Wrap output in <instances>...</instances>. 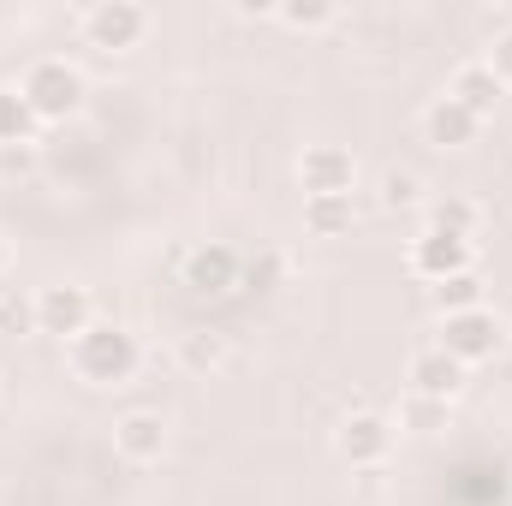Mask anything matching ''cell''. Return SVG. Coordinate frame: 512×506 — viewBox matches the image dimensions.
<instances>
[{
    "label": "cell",
    "mask_w": 512,
    "mask_h": 506,
    "mask_svg": "<svg viewBox=\"0 0 512 506\" xmlns=\"http://www.w3.org/2000/svg\"><path fill=\"white\" fill-rule=\"evenodd\" d=\"M36 114L18 90H0V143H36Z\"/></svg>",
    "instance_id": "e0dca14e"
},
{
    "label": "cell",
    "mask_w": 512,
    "mask_h": 506,
    "mask_svg": "<svg viewBox=\"0 0 512 506\" xmlns=\"http://www.w3.org/2000/svg\"><path fill=\"white\" fill-rule=\"evenodd\" d=\"M358 221L352 197H304V233L310 239H346Z\"/></svg>",
    "instance_id": "9a60e30c"
},
{
    "label": "cell",
    "mask_w": 512,
    "mask_h": 506,
    "mask_svg": "<svg viewBox=\"0 0 512 506\" xmlns=\"http://www.w3.org/2000/svg\"><path fill=\"white\" fill-rule=\"evenodd\" d=\"M185 286L197 292V298H227V292H239V280H245V256L233 251V245H197V251L185 256Z\"/></svg>",
    "instance_id": "ba28073f"
},
{
    "label": "cell",
    "mask_w": 512,
    "mask_h": 506,
    "mask_svg": "<svg viewBox=\"0 0 512 506\" xmlns=\"http://www.w3.org/2000/svg\"><path fill=\"white\" fill-rule=\"evenodd\" d=\"M66 364L84 387H126L143 370V346L120 322H90L78 340H66Z\"/></svg>",
    "instance_id": "6da1fadb"
},
{
    "label": "cell",
    "mask_w": 512,
    "mask_h": 506,
    "mask_svg": "<svg viewBox=\"0 0 512 506\" xmlns=\"http://www.w3.org/2000/svg\"><path fill=\"white\" fill-rule=\"evenodd\" d=\"M36 161H42L36 143H0V173H30Z\"/></svg>",
    "instance_id": "d4e9b609"
},
{
    "label": "cell",
    "mask_w": 512,
    "mask_h": 506,
    "mask_svg": "<svg viewBox=\"0 0 512 506\" xmlns=\"http://www.w3.org/2000/svg\"><path fill=\"white\" fill-rule=\"evenodd\" d=\"M18 96L30 102L36 126H66V120L84 108V72H78L72 60L48 54V60H36V66L18 78Z\"/></svg>",
    "instance_id": "7a4b0ae2"
},
{
    "label": "cell",
    "mask_w": 512,
    "mask_h": 506,
    "mask_svg": "<svg viewBox=\"0 0 512 506\" xmlns=\"http://www.w3.org/2000/svg\"><path fill=\"white\" fill-rule=\"evenodd\" d=\"M435 346L471 370V364H489V358L507 346V322H501L489 304H483V310H465V316H441V340H435Z\"/></svg>",
    "instance_id": "3957f363"
},
{
    "label": "cell",
    "mask_w": 512,
    "mask_h": 506,
    "mask_svg": "<svg viewBox=\"0 0 512 506\" xmlns=\"http://www.w3.org/2000/svg\"><path fill=\"white\" fill-rule=\"evenodd\" d=\"M423 227L429 233H453V239H477L483 209L471 197H435V203H423Z\"/></svg>",
    "instance_id": "5bb4252c"
},
{
    "label": "cell",
    "mask_w": 512,
    "mask_h": 506,
    "mask_svg": "<svg viewBox=\"0 0 512 506\" xmlns=\"http://www.w3.org/2000/svg\"><path fill=\"white\" fill-rule=\"evenodd\" d=\"M179 364L197 370V376H209V370L227 364V340H221V334H185V340H179Z\"/></svg>",
    "instance_id": "d6986e66"
},
{
    "label": "cell",
    "mask_w": 512,
    "mask_h": 506,
    "mask_svg": "<svg viewBox=\"0 0 512 506\" xmlns=\"http://www.w3.org/2000/svg\"><path fill=\"white\" fill-rule=\"evenodd\" d=\"M0 334H36V298L0 292Z\"/></svg>",
    "instance_id": "603a6c76"
},
{
    "label": "cell",
    "mask_w": 512,
    "mask_h": 506,
    "mask_svg": "<svg viewBox=\"0 0 512 506\" xmlns=\"http://www.w3.org/2000/svg\"><path fill=\"white\" fill-rule=\"evenodd\" d=\"M143 36H149V6L137 0H96L84 12V42L102 54H131Z\"/></svg>",
    "instance_id": "277c9868"
},
{
    "label": "cell",
    "mask_w": 512,
    "mask_h": 506,
    "mask_svg": "<svg viewBox=\"0 0 512 506\" xmlns=\"http://www.w3.org/2000/svg\"><path fill=\"white\" fill-rule=\"evenodd\" d=\"M441 96H453L465 114H477V120H489L495 108H501V96H507V84L489 72V60H465V66H453V78H447V90Z\"/></svg>",
    "instance_id": "7c38bea8"
},
{
    "label": "cell",
    "mask_w": 512,
    "mask_h": 506,
    "mask_svg": "<svg viewBox=\"0 0 512 506\" xmlns=\"http://www.w3.org/2000/svg\"><path fill=\"white\" fill-rule=\"evenodd\" d=\"M334 453L352 471H376V465H387V453H393V423H387L382 411H352L334 429Z\"/></svg>",
    "instance_id": "8992f818"
},
{
    "label": "cell",
    "mask_w": 512,
    "mask_h": 506,
    "mask_svg": "<svg viewBox=\"0 0 512 506\" xmlns=\"http://www.w3.org/2000/svg\"><path fill=\"white\" fill-rule=\"evenodd\" d=\"M507 346H512V328H507Z\"/></svg>",
    "instance_id": "4316f807"
},
{
    "label": "cell",
    "mask_w": 512,
    "mask_h": 506,
    "mask_svg": "<svg viewBox=\"0 0 512 506\" xmlns=\"http://www.w3.org/2000/svg\"><path fill=\"white\" fill-rule=\"evenodd\" d=\"M483 60H489V72L512 90V24H507V30H495V42H489V54H483Z\"/></svg>",
    "instance_id": "cb8c5ba5"
},
{
    "label": "cell",
    "mask_w": 512,
    "mask_h": 506,
    "mask_svg": "<svg viewBox=\"0 0 512 506\" xmlns=\"http://www.w3.org/2000/svg\"><path fill=\"white\" fill-rule=\"evenodd\" d=\"M405 268L417 274V280H429V286H441V280H453V274H465V268H477V245L471 239H453V233H417L411 239V251H405Z\"/></svg>",
    "instance_id": "5b68a950"
},
{
    "label": "cell",
    "mask_w": 512,
    "mask_h": 506,
    "mask_svg": "<svg viewBox=\"0 0 512 506\" xmlns=\"http://www.w3.org/2000/svg\"><path fill=\"white\" fill-rule=\"evenodd\" d=\"M298 185H304V197H352V185H358L352 149H340V143H310V149L298 155Z\"/></svg>",
    "instance_id": "52a82bcc"
},
{
    "label": "cell",
    "mask_w": 512,
    "mask_h": 506,
    "mask_svg": "<svg viewBox=\"0 0 512 506\" xmlns=\"http://www.w3.org/2000/svg\"><path fill=\"white\" fill-rule=\"evenodd\" d=\"M447 423V405H435V399H417V393H405V405H399V429H411V435H435Z\"/></svg>",
    "instance_id": "7402d4cb"
},
{
    "label": "cell",
    "mask_w": 512,
    "mask_h": 506,
    "mask_svg": "<svg viewBox=\"0 0 512 506\" xmlns=\"http://www.w3.org/2000/svg\"><path fill=\"white\" fill-rule=\"evenodd\" d=\"M90 322H96V304H90L84 286H42V292H36V334L78 340Z\"/></svg>",
    "instance_id": "9c48e42d"
},
{
    "label": "cell",
    "mask_w": 512,
    "mask_h": 506,
    "mask_svg": "<svg viewBox=\"0 0 512 506\" xmlns=\"http://www.w3.org/2000/svg\"><path fill=\"white\" fill-rule=\"evenodd\" d=\"M477 131H483V120H477V114H465L453 96H435V102L423 108V137H429L435 149H471V143H477Z\"/></svg>",
    "instance_id": "4fadbf2b"
},
{
    "label": "cell",
    "mask_w": 512,
    "mask_h": 506,
    "mask_svg": "<svg viewBox=\"0 0 512 506\" xmlns=\"http://www.w3.org/2000/svg\"><path fill=\"white\" fill-rule=\"evenodd\" d=\"M114 453L126 465H155L167 453V417L161 411H126L114 423Z\"/></svg>",
    "instance_id": "8fae6325"
},
{
    "label": "cell",
    "mask_w": 512,
    "mask_h": 506,
    "mask_svg": "<svg viewBox=\"0 0 512 506\" xmlns=\"http://www.w3.org/2000/svg\"><path fill=\"white\" fill-rule=\"evenodd\" d=\"M274 18L286 30H328L340 18V6H328V0H286V6H274Z\"/></svg>",
    "instance_id": "ffe728a7"
},
{
    "label": "cell",
    "mask_w": 512,
    "mask_h": 506,
    "mask_svg": "<svg viewBox=\"0 0 512 506\" xmlns=\"http://www.w3.org/2000/svg\"><path fill=\"white\" fill-rule=\"evenodd\" d=\"M429 304H435L441 316H465V310H483V274H477V268H465V274H453V280L429 286Z\"/></svg>",
    "instance_id": "2e32d148"
},
{
    "label": "cell",
    "mask_w": 512,
    "mask_h": 506,
    "mask_svg": "<svg viewBox=\"0 0 512 506\" xmlns=\"http://www.w3.org/2000/svg\"><path fill=\"white\" fill-rule=\"evenodd\" d=\"M405 381H411V393H417V399L453 405V399L465 393V364H459V358H447L441 346H423V352H411V370H405Z\"/></svg>",
    "instance_id": "30bf717a"
},
{
    "label": "cell",
    "mask_w": 512,
    "mask_h": 506,
    "mask_svg": "<svg viewBox=\"0 0 512 506\" xmlns=\"http://www.w3.org/2000/svg\"><path fill=\"white\" fill-rule=\"evenodd\" d=\"M245 292H256V298H274L280 286H286V256L280 251H256L251 262H245V280H239Z\"/></svg>",
    "instance_id": "ac0fdd59"
},
{
    "label": "cell",
    "mask_w": 512,
    "mask_h": 506,
    "mask_svg": "<svg viewBox=\"0 0 512 506\" xmlns=\"http://www.w3.org/2000/svg\"><path fill=\"white\" fill-rule=\"evenodd\" d=\"M382 209H423V179L411 167H387L382 173Z\"/></svg>",
    "instance_id": "44dd1931"
},
{
    "label": "cell",
    "mask_w": 512,
    "mask_h": 506,
    "mask_svg": "<svg viewBox=\"0 0 512 506\" xmlns=\"http://www.w3.org/2000/svg\"><path fill=\"white\" fill-rule=\"evenodd\" d=\"M0 274H6V239H0Z\"/></svg>",
    "instance_id": "484cf974"
}]
</instances>
